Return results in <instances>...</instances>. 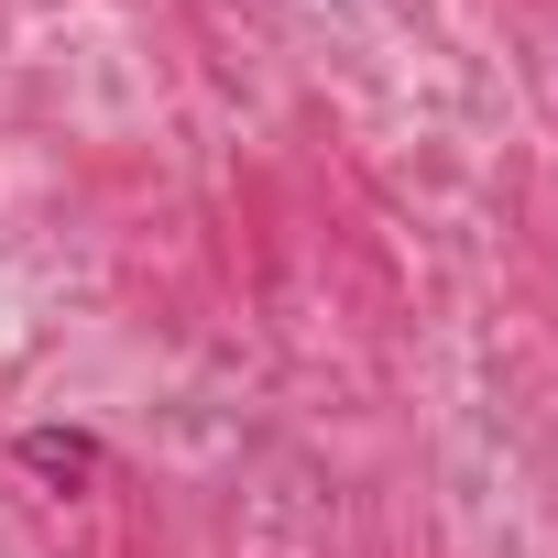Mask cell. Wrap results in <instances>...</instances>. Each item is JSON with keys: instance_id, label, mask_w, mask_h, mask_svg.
<instances>
[{"instance_id": "cell-1", "label": "cell", "mask_w": 558, "mask_h": 558, "mask_svg": "<svg viewBox=\"0 0 558 558\" xmlns=\"http://www.w3.org/2000/svg\"><path fill=\"white\" fill-rule=\"evenodd\" d=\"M12 460H23L45 493H99V482H110V449H99L88 427H23Z\"/></svg>"}]
</instances>
